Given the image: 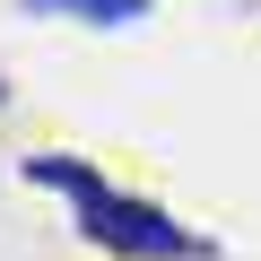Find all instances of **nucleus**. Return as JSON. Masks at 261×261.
Segmentation results:
<instances>
[{"instance_id":"1","label":"nucleus","mask_w":261,"mask_h":261,"mask_svg":"<svg viewBox=\"0 0 261 261\" xmlns=\"http://www.w3.org/2000/svg\"><path fill=\"white\" fill-rule=\"evenodd\" d=\"M27 174H35L44 192H70V200H79V218H87V235H96V244H113V252H130V261H192V252H200V235H192V226H174L166 209L113 192V183H105V174H87L79 157H27Z\"/></svg>"},{"instance_id":"2","label":"nucleus","mask_w":261,"mask_h":261,"mask_svg":"<svg viewBox=\"0 0 261 261\" xmlns=\"http://www.w3.org/2000/svg\"><path fill=\"white\" fill-rule=\"evenodd\" d=\"M27 9H61V18H87V27H130V18H148V0H27Z\"/></svg>"}]
</instances>
